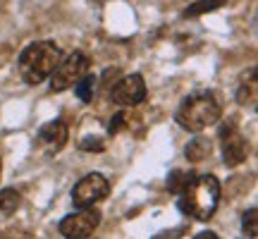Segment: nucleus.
Instances as JSON below:
<instances>
[{
    "instance_id": "11",
    "label": "nucleus",
    "mask_w": 258,
    "mask_h": 239,
    "mask_svg": "<svg viewBox=\"0 0 258 239\" xmlns=\"http://www.w3.org/2000/svg\"><path fill=\"white\" fill-rule=\"evenodd\" d=\"M211 151H213V144L208 141V139H203V137L194 139L191 144L184 148L186 158H189L191 163H199V160H203V158H208L211 156Z\"/></svg>"
},
{
    "instance_id": "5",
    "label": "nucleus",
    "mask_w": 258,
    "mask_h": 239,
    "mask_svg": "<svg viewBox=\"0 0 258 239\" xmlns=\"http://www.w3.org/2000/svg\"><path fill=\"white\" fill-rule=\"evenodd\" d=\"M110 194V182L101 172H89L84 175L72 189V203L77 208H89L93 203L103 201Z\"/></svg>"
},
{
    "instance_id": "4",
    "label": "nucleus",
    "mask_w": 258,
    "mask_h": 239,
    "mask_svg": "<svg viewBox=\"0 0 258 239\" xmlns=\"http://www.w3.org/2000/svg\"><path fill=\"white\" fill-rule=\"evenodd\" d=\"M84 74H89V57L74 50L67 57H60V63L55 65V70L50 72V91H67L74 84L82 79Z\"/></svg>"
},
{
    "instance_id": "19",
    "label": "nucleus",
    "mask_w": 258,
    "mask_h": 239,
    "mask_svg": "<svg viewBox=\"0 0 258 239\" xmlns=\"http://www.w3.org/2000/svg\"><path fill=\"white\" fill-rule=\"evenodd\" d=\"M218 234H213V232H201V234H196V239H215Z\"/></svg>"
},
{
    "instance_id": "12",
    "label": "nucleus",
    "mask_w": 258,
    "mask_h": 239,
    "mask_svg": "<svg viewBox=\"0 0 258 239\" xmlns=\"http://www.w3.org/2000/svg\"><path fill=\"white\" fill-rule=\"evenodd\" d=\"M22 203V194L17 189H3L0 192V218H8L19 208Z\"/></svg>"
},
{
    "instance_id": "18",
    "label": "nucleus",
    "mask_w": 258,
    "mask_h": 239,
    "mask_svg": "<svg viewBox=\"0 0 258 239\" xmlns=\"http://www.w3.org/2000/svg\"><path fill=\"white\" fill-rule=\"evenodd\" d=\"M129 122H127V112H120V115H115L110 122V134H117L120 129H124Z\"/></svg>"
},
{
    "instance_id": "7",
    "label": "nucleus",
    "mask_w": 258,
    "mask_h": 239,
    "mask_svg": "<svg viewBox=\"0 0 258 239\" xmlns=\"http://www.w3.org/2000/svg\"><path fill=\"white\" fill-rule=\"evenodd\" d=\"M220 141H222V160L227 167H237L241 165L246 156H249V144L241 134L234 122H227L220 129Z\"/></svg>"
},
{
    "instance_id": "20",
    "label": "nucleus",
    "mask_w": 258,
    "mask_h": 239,
    "mask_svg": "<svg viewBox=\"0 0 258 239\" xmlns=\"http://www.w3.org/2000/svg\"><path fill=\"white\" fill-rule=\"evenodd\" d=\"M0 172H3V160H0Z\"/></svg>"
},
{
    "instance_id": "8",
    "label": "nucleus",
    "mask_w": 258,
    "mask_h": 239,
    "mask_svg": "<svg viewBox=\"0 0 258 239\" xmlns=\"http://www.w3.org/2000/svg\"><path fill=\"white\" fill-rule=\"evenodd\" d=\"M144 98H146V82L141 74H129L110 89V101L117 105H124V108L139 105Z\"/></svg>"
},
{
    "instance_id": "15",
    "label": "nucleus",
    "mask_w": 258,
    "mask_h": 239,
    "mask_svg": "<svg viewBox=\"0 0 258 239\" xmlns=\"http://www.w3.org/2000/svg\"><path fill=\"white\" fill-rule=\"evenodd\" d=\"M191 177H194V172H184V170H175L172 175L167 177V189L170 192H175V194H179L182 189H184L186 184L191 182Z\"/></svg>"
},
{
    "instance_id": "14",
    "label": "nucleus",
    "mask_w": 258,
    "mask_h": 239,
    "mask_svg": "<svg viewBox=\"0 0 258 239\" xmlns=\"http://www.w3.org/2000/svg\"><path fill=\"white\" fill-rule=\"evenodd\" d=\"M93 86H96V77L84 74V77L77 84H74L72 89H74V93H77V96H79L84 103H91V98H93Z\"/></svg>"
},
{
    "instance_id": "6",
    "label": "nucleus",
    "mask_w": 258,
    "mask_h": 239,
    "mask_svg": "<svg viewBox=\"0 0 258 239\" xmlns=\"http://www.w3.org/2000/svg\"><path fill=\"white\" fill-rule=\"evenodd\" d=\"M98 225H101V213L93 206H89V208H79L72 215H64L57 225V230L67 239H86L96 232Z\"/></svg>"
},
{
    "instance_id": "17",
    "label": "nucleus",
    "mask_w": 258,
    "mask_h": 239,
    "mask_svg": "<svg viewBox=\"0 0 258 239\" xmlns=\"http://www.w3.org/2000/svg\"><path fill=\"white\" fill-rule=\"evenodd\" d=\"M79 148H82V151H96V153H101L103 148H105V144H103L101 137H86L82 144H79Z\"/></svg>"
},
{
    "instance_id": "10",
    "label": "nucleus",
    "mask_w": 258,
    "mask_h": 239,
    "mask_svg": "<svg viewBox=\"0 0 258 239\" xmlns=\"http://www.w3.org/2000/svg\"><path fill=\"white\" fill-rule=\"evenodd\" d=\"M256 101H258V79H256V67H251L239 82L237 103L239 105H256Z\"/></svg>"
},
{
    "instance_id": "9",
    "label": "nucleus",
    "mask_w": 258,
    "mask_h": 239,
    "mask_svg": "<svg viewBox=\"0 0 258 239\" xmlns=\"http://www.w3.org/2000/svg\"><path fill=\"white\" fill-rule=\"evenodd\" d=\"M67 137H70L67 125H64L62 119H53V122L43 125L41 132H38V146H41V151H43L46 156H53V153H57V151L64 148Z\"/></svg>"
},
{
    "instance_id": "3",
    "label": "nucleus",
    "mask_w": 258,
    "mask_h": 239,
    "mask_svg": "<svg viewBox=\"0 0 258 239\" xmlns=\"http://www.w3.org/2000/svg\"><path fill=\"white\" fill-rule=\"evenodd\" d=\"M222 117V105L215 98V93L201 91L194 93L189 98L182 101V105L177 108V125L186 132H203L206 127L215 125Z\"/></svg>"
},
{
    "instance_id": "16",
    "label": "nucleus",
    "mask_w": 258,
    "mask_h": 239,
    "mask_svg": "<svg viewBox=\"0 0 258 239\" xmlns=\"http://www.w3.org/2000/svg\"><path fill=\"white\" fill-rule=\"evenodd\" d=\"M241 230H244V234L251 239L258 237V211L256 208H249V211L244 213V218H241Z\"/></svg>"
},
{
    "instance_id": "1",
    "label": "nucleus",
    "mask_w": 258,
    "mask_h": 239,
    "mask_svg": "<svg viewBox=\"0 0 258 239\" xmlns=\"http://www.w3.org/2000/svg\"><path fill=\"white\" fill-rule=\"evenodd\" d=\"M220 203V182L215 175H194L179 192V211L196 220H211Z\"/></svg>"
},
{
    "instance_id": "2",
    "label": "nucleus",
    "mask_w": 258,
    "mask_h": 239,
    "mask_svg": "<svg viewBox=\"0 0 258 239\" xmlns=\"http://www.w3.org/2000/svg\"><path fill=\"white\" fill-rule=\"evenodd\" d=\"M62 50L55 41H36L22 50L19 55V74L29 86L46 82L50 72L55 70V65L60 63Z\"/></svg>"
},
{
    "instance_id": "13",
    "label": "nucleus",
    "mask_w": 258,
    "mask_h": 239,
    "mask_svg": "<svg viewBox=\"0 0 258 239\" xmlns=\"http://www.w3.org/2000/svg\"><path fill=\"white\" fill-rule=\"evenodd\" d=\"M227 0H199L184 10V17H199V15H206V12H213V10L222 8Z\"/></svg>"
}]
</instances>
